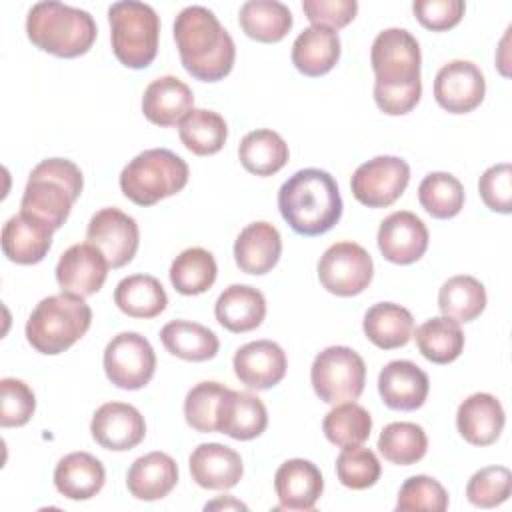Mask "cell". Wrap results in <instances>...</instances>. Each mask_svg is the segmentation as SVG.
Instances as JSON below:
<instances>
[{
    "mask_svg": "<svg viewBox=\"0 0 512 512\" xmlns=\"http://www.w3.org/2000/svg\"><path fill=\"white\" fill-rule=\"evenodd\" d=\"M420 46L404 28L382 30L370 50L376 106L390 116L408 114L422 96Z\"/></svg>",
    "mask_w": 512,
    "mask_h": 512,
    "instance_id": "cell-1",
    "label": "cell"
},
{
    "mask_svg": "<svg viewBox=\"0 0 512 512\" xmlns=\"http://www.w3.org/2000/svg\"><path fill=\"white\" fill-rule=\"evenodd\" d=\"M174 40L184 70L202 82L230 74L236 46L216 14L204 6H186L174 20Z\"/></svg>",
    "mask_w": 512,
    "mask_h": 512,
    "instance_id": "cell-2",
    "label": "cell"
},
{
    "mask_svg": "<svg viewBox=\"0 0 512 512\" xmlns=\"http://www.w3.org/2000/svg\"><path fill=\"white\" fill-rule=\"evenodd\" d=\"M278 208L296 234L320 236L338 224L344 204L332 174L304 168L280 186Z\"/></svg>",
    "mask_w": 512,
    "mask_h": 512,
    "instance_id": "cell-3",
    "label": "cell"
},
{
    "mask_svg": "<svg viewBox=\"0 0 512 512\" xmlns=\"http://www.w3.org/2000/svg\"><path fill=\"white\" fill-rule=\"evenodd\" d=\"M84 178L80 168L66 158H46L36 164L28 176L20 212L58 230L70 216L74 202L80 198Z\"/></svg>",
    "mask_w": 512,
    "mask_h": 512,
    "instance_id": "cell-4",
    "label": "cell"
},
{
    "mask_svg": "<svg viewBox=\"0 0 512 512\" xmlns=\"http://www.w3.org/2000/svg\"><path fill=\"white\" fill-rule=\"evenodd\" d=\"M28 40L58 58H76L86 54L98 34L90 12L48 0L36 2L26 16Z\"/></svg>",
    "mask_w": 512,
    "mask_h": 512,
    "instance_id": "cell-5",
    "label": "cell"
},
{
    "mask_svg": "<svg viewBox=\"0 0 512 512\" xmlns=\"http://www.w3.org/2000/svg\"><path fill=\"white\" fill-rule=\"evenodd\" d=\"M92 324V308L82 296L60 292L42 298L26 322V340L40 354H60L74 346Z\"/></svg>",
    "mask_w": 512,
    "mask_h": 512,
    "instance_id": "cell-6",
    "label": "cell"
},
{
    "mask_svg": "<svg viewBox=\"0 0 512 512\" xmlns=\"http://www.w3.org/2000/svg\"><path fill=\"white\" fill-rule=\"evenodd\" d=\"M188 164L168 148H150L134 156L120 172L122 194L138 206H154L188 184Z\"/></svg>",
    "mask_w": 512,
    "mask_h": 512,
    "instance_id": "cell-7",
    "label": "cell"
},
{
    "mask_svg": "<svg viewBox=\"0 0 512 512\" xmlns=\"http://www.w3.org/2000/svg\"><path fill=\"white\" fill-rule=\"evenodd\" d=\"M112 52L126 68H146L158 54L160 18L150 4L138 0L114 2L108 8Z\"/></svg>",
    "mask_w": 512,
    "mask_h": 512,
    "instance_id": "cell-8",
    "label": "cell"
},
{
    "mask_svg": "<svg viewBox=\"0 0 512 512\" xmlns=\"http://www.w3.org/2000/svg\"><path fill=\"white\" fill-rule=\"evenodd\" d=\"M310 382L316 396L326 404L358 400L366 384V364L348 346H328L312 362Z\"/></svg>",
    "mask_w": 512,
    "mask_h": 512,
    "instance_id": "cell-9",
    "label": "cell"
},
{
    "mask_svg": "<svg viewBox=\"0 0 512 512\" xmlns=\"http://www.w3.org/2000/svg\"><path fill=\"white\" fill-rule=\"evenodd\" d=\"M374 276L372 256L356 242H336L318 260L320 284L336 296H356Z\"/></svg>",
    "mask_w": 512,
    "mask_h": 512,
    "instance_id": "cell-10",
    "label": "cell"
},
{
    "mask_svg": "<svg viewBox=\"0 0 512 512\" xmlns=\"http://www.w3.org/2000/svg\"><path fill=\"white\" fill-rule=\"evenodd\" d=\"M156 370L152 344L138 332H120L104 348V372L122 390L144 388Z\"/></svg>",
    "mask_w": 512,
    "mask_h": 512,
    "instance_id": "cell-11",
    "label": "cell"
},
{
    "mask_svg": "<svg viewBox=\"0 0 512 512\" xmlns=\"http://www.w3.org/2000/svg\"><path fill=\"white\" fill-rule=\"evenodd\" d=\"M410 182V166L398 156H376L360 164L350 180L352 196L368 208L394 204Z\"/></svg>",
    "mask_w": 512,
    "mask_h": 512,
    "instance_id": "cell-12",
    "label": "cell"
},
{
    "mask_svg": "<svg viewBox=\"0 0 512 512\" xmlns=\"http://www.w3.org/2000/svg\"><path fill=\"white\" fill-rule=\"evenodd\" d=\"M86 240L106 256L112 268H122L136 256L140 230L132 216L112 206L98 210L90 218Z\"/></svg>",
    "mask_w": 512,
    "mask_h": 512,
    "instance_id": "cell-13",
    "label": "cell"
},
{
    "mask_svg": "<svg viewBox=\"0 0 512 512\" xmlns=\"http://www.w3.org/2000/svg\"><path fill=\"white\" fill-rule=\"evenodd\" d=\"M486 94V80L470 60L444 64L434 78V98L450 114H466L478 108Z\"/></svg>",
    "mask_w": 512,
    "mask_h": 512,
    "instance_id": "cell-14",
    "label": "cell"
},
{
    "mask_svg": "<svg viewBox=\"0 0 512 512\" xmlns=\"http://www.w3.org/2000/svg\"><path fill=\"white\" fill-rule=\"evenodd\" d=\"M108 268L106 256L90 242H82L62 252L56 264V280L62 292L86 298L104 286Z\"/></svg>",
    "mask_w": 512,
    "mask_h": 512,
    "instance_id": "cell-15",
    "label": "cell"
},
{
    "mask_svg": "<svg viewBox=\"0 0 512 512\" xmlns=\"http://www.w3.org/2000/svg\"><path fill=\"white\" fill-rule=\"evenodd\" d=\"M90 432L96 444L112 452L136 448L146 436V422L138 408L126 402L102 404L90 422Z\"/></svg>",
    "mask_w": 512,
    "mask_h": 512,
    "instance_id": "cell-16",
    "label": "cell"
},
{
    "mask_svg": "<svg viewBox=\"0 0 512 512\" xmlns=\"http://www.w3.org/2000/svg\"><path fill=\"white\" fill-rule=\"evenodd\" d=\"M376 240L388 262L412 264L424 256L430 236L426 224L414 212L398 210L380 222Z\"/></svg>",
    "mask_w": 512,
    "mask_h": 512,
    "instance_id": "cell-17",
    "label": "cell"
},
{
    "mask_svg": "<svg viewBox=\"0 0 512 512\" xmlns=\"http://www.w3.org/2000/svg\"><path fill=\"white\" fill-rule=\"evenodd\" d=\"M236 378L250 390H268L286 376L288 360L280 344L254 340L240 346L232 360Z\"/></svg>",
    "mask_w": 512,
    "mask_h": 512,
    "instance_id": "cell-18",
    "label": "cell"
},
{
    "mask_svg": "<svg viewBox=\"0 0 512 512\" xmlns=\"http://www.w3.org/2000/svg\"><path fill=\"white\" fill-rule=\"evenodd\" d=\"M430 390L428 374L410 360H392L378 374V392L392 410L410 412L420 408Z\"/></svg>",
    "mask_w": 512,
    "mask_h": 512,
    "instance_id": "cell-19",
    "label": "cell"
},
{
    "mask_svg": "<svg viewBox=\"0 0 512 512\" xmlns=\"http://www.w3.org/2000/svg\"><path fill=\"white\" fill-rule=\"evenodd\" d=\"M188 466L192 480L206 490H230L244 474L240 454L218 442L196 446L188 458Z\"/></svg>",
    "mask_w": 512,
    "mask_h": 512,
    "instance_id": "cell-20",
    "label": "cell"
},
{
    "mask_svg": "<svg viewBox=\"0 0 512 512\" xmlns=\"http://www.w3.org/2000/svg\"><path fill=\"white\" fill-rule=\"evenodd\" d=\"M274 490L284 510H312L322 496L324 478L320 468L304 458H292L278 466Z\"/></svg>",
    "mask_w": 512,
    "mask_h": 512,
    "instance_id": "cell-21",
    "label": "cell"
},
{
    "mask_svg": "<svg viewBox=\"0 0 512 512\" xmlns=\"http://www.w3.org/2000/svg\"><path fill=\"white\" fill-rule=\"evenodd\" d=\"M506 414L500 400L488 392H476L462 400L456 412V428L472 446L494 444L504 430Z\"/></svg>",
    "mask_w": 512,
    "mask_h": 512,
    "instance_id": "cell-22",
    "label": "cell"
},
{
    "mask_svg": "<svg viewBox=\"0 0 512 512\" xmlns=\"http://www.w3.org/2000/svg\"><path fill=\"white\" fill-rule=\"evenodd\" d=\"M268 426V412L264 402L250 392L226 390L218 406L216 432L234 440L258 438Z\"/></svg>",
    "mask_w": 512,
    "mask_h": 512,
    "instance_id": "cell-23",
    "label": "cell"
},
{
    "mask_svg": "<svg viewBox=\"0 0 512 512\" xmlns=\"http://www.w3.org/2000/svg\"><path fill=\"white\" fill-rule=\"evenodd\" d=\"M52 228L26 212H18L2 226V252L10 262L36 264L52 246Z\"/></svg>",
    "mask_w": 512,
    "mask_h": 512,
    "instance_id": "cell-24",
    "label": "cell"
},
{
    "mask_svg": "<svg viewBox=\"0 0 512 512\" xmlns=\"http://www.w3.org/2000/svg\"><path fill=\"white\" fill-rule=\"evenodd\" d=\"M194 108V94L186 82L176 76L152 80L142 96V112L156 126H176Z\"/></svg>",
    "mask_w": 512,
    "mask_h": 512,
    "instance_id": "cell-25",
    "label": "cell"
},
{
    "mask_svg": "<svg viewBox=\"0 0 512 512\" xmlns=\"http://www.w3.org/2000/svg\"><path fill=\"white\" fill-rule=\"evenodd\" d=\"M282 254L280 232L270 222H252L240 230L234 242L236 266L246 274L270 272Z\"/></svg>",
    "mask_w": 512,
    "mask_h": 512,
    "instance_id": "cell-26",
    "label": "cell"
},
{
    "mask_svg": "<svg viewBox=\"0 0 512 512\" xmlns=\"http://www.w3.org/2000/svg\"><path fill=\"white\" fill-rule=\"evenodd\" d=\"M178 484V464L166 452H148L132 462L126 474L128 492L138 500H160Z\"/></svg>",
    "mask_w": 512,
    "mask_h": 512,
    "instance_id": "cell-27",
    "label": "cell"
},
{
    "mask_svg": "<svg viewBox=\"0 0 512 512\" xmlns=\"http://www.w3.org/2000/svg\"><path fill=\"white\" fill-rule=\"evenodd\" d=\"M106 482L104 464L88 452H70L54 468V486L68 500H90Z\"/></svg>",
    "mask_w": 512,
    "mask_h": 512,
    "instance_id": "cell-28",
    "label": "cell"
},
{
    "mask_svg": "<svg viewBox=\"0 0 512 512\" xmlns=\"http://www.w3.org/2000/svg\"><path fill=\"white\" fill-rule=\"evenodd\" d=\"M214 314L220 326L234 334L258 328L266 316L264 294L248 284L228 286L214 304Z\"/></svg>",
    "mask_w": 512,
    "mask_h": 512,
    "instance_id": "cell-29",
    "label": "cell"
},
{
    "mask_svg": "<svg viewBox=\"0 0 512 512\" xmlns=\"http://www.w3.org/2000/svg\"><path fill=\"white\" fill-rule=\"evenodd\" d=\"M340 58L338 32L328 26H308L292 44V64L304 76L328 74Z\"/></svg>",
    "mask_w": 512,
    "mask_h": 512,
    "instance_id": "cell-30",
    "label": "cell"
},
{
    "mask_svg": "<svg viewBox=\"0 0 512 512\" xmlns=\"http://www.w3.org/2000/svg\"><path fill=\"white\" fill-rule=\"evenodd\" d=\"M362 328L374 346L382 350H394L410 342L414 332V318L400 304L378 302L366 310Z\"/></svg>",
    "mask_w": 512,
    "mask_h": 512,
    "instance_id": "cell-31",
    "label": "cell"
},
{
    "mask_svg": "<svg viewBox=\"0 0 512 512\" xmlns=\"http://www.w3.org/2000/svg\"><path fill=\"white\" fill-rule=\"evenodd\" d=\"M114 304L130 318H154L168 306V296L158 278L150 274H132L118 282Z\"/></svg>",
    "mask_w": 512,
    "mask_h": 512,
    "instance_id": "cell-32",
    "label": "cell"
},
{
    "mask_svg": "<svg viewBox=\"0 0 512 512\" xmlns=\"http://www.w3.org/2000/svg\"><path fill=\"white\" fill-rule=\"evenodd\" d=\"M240 28L256 42H280L292 28V12L278 0H248L240 6Z\"/></svg>",
    "mask_w": 512,
    "mask_h": 512,
    "instance_id": "cell-33",
    "label": "cell"
},
{
    "mask_svg": "<svg viewBox=\"0 0 512 512\" xmlns=\"http://www.w3.org/2000/svg\"><path fill=\"white\" fill-rule=\"evenodd\" d=\"M160 340L172 356L188 362L210 360L220 348L218 336L210 328L190 320H172L164 324L160 330Z\"/></svg>",
    "mask_w": 512,
    "mask_h": 512,
    "instance_id": "cell-34",
    "label": "cell"
},
{
    "mask_svg": "<svg viewBox=\"0 0 512 512\" xmlns=\"http://www.w3.org/2000/svg\"><path fill=\"white\" fill-rule=\"evenodd\" d=\"M240 164L256 176H272L282 170L290 158L284 138L268 128L248 132L238 146Z\"/></svg>",
    "mask_w": 512,
    "mask_h": 512,
    "instance_id": "cell-35",
    "label": "cell"
},
{
    "mask_svg": "<svg viewBox=\"0 0 512 512\" xmlns=\"http://www.w3.org/2000/svg\"><path fill=\"white\" fill-rule=\"evenodd\" d=\"M438 308L442 316L458 324L472 322L486 308V288L474 276H452L440 286Z\"/></svg>",
    "mask_w": 512,
    "mask_h": 512,
    "instance_id": "cell-36",
    "label": "cell"
},
{
    "mask_svg": "<svg viewBox=\"0 0 512 512\" xmlns=\"http://www.w3.org/2000/svg\"><path fill=\"white\" fill-rule=\"evenodd\" d=\"M418 352L434 364H450L464 350V332L458 322L446 316H434L412 332Z\"/></svg>",
    "mask_w": 512,
    "mask_h": 512,
    "instance_id": "cell-37",
    "label": "cell"
},
{
    "mask_svg": "<svg viewBox=\"0 0 512 512\" xmlns=\"http://www.w3.org/2000/svg\"><path fill=\"white\" fill-rule=\"evenodd\" d=\"M182 144L196 156H210L224 148L228 138L226 120L206 108H192L178 124Z\"/></svg>",
    "mask_w": 512,
    "mask_h": 512,
    "instance_id": "cell-38",
    "label": "cell"
},
{
    "mask_svg": "<svg viewBox=\"0 0 512 512\" xmlns=\"http://www.w3.org/2000/svg\"><path fill=\"white\" fill-rule=\"evenodd\" d=\"M218 266L206 248L194 246L182 250L170 266V282L176 292L184 296H196L212 288L216 282Z\"/></svg>",
    "mask_w": 512,
    "mask_h": 512,
    "instance_id": "cell-39",
    "label": "cell"
},
{
    "mask_svg": "<svg viewBox=\"0 0 512 512\" xmlns=\"http://www.w3.org/2000/svg\"><path fill=\"white\" fill-rule=\"evenodd\" d=\"M378 450L384 460L398 466H410L424 458L428 450V436L420 424L390 422L378 436Z\"/></svg>",
    "mask_w": 512,
    "mask_h": 512,
    "instance_id": "cell-40",
    "label": "cell"
},
{
    "mask_svg": "<svg viewBox=\"0 0 512 512\" xmlns=\"http://www.w3.org/2000/svg\"><path fill=\"white\" fill-rule=\"evenodd\" d=\"M322 430H324V436L340 448L360 446L370 438L372 416L364 406L356 404L354 400L342 402V404H336L324 416Z\"/></svg>",
    "mask_w": 512,
    "mask_h": 512,
    "instance_id": "cell-41",
    "label": "cell"
},
{
    "mask_svg": "<svg viewBox=\"0 0 512 512\" xmlns=\"http://www.w3.org/2000/svg\"><path fill=\"white\" fill-rule=\"evenodd\" d=\"M418 200L432 218L448 220L464 206V186L450 172H430L418 186Z\"/></svg>",
    "mask_w": 512,
    "mask_h": 512,
    "instance_id": "cell-42",
    "label": "cell"
},
{
    "mask_svg": "<svg viewBox=\"0 0 512 512\" xmlns=\"http://www.w3.org/2000/svg\"><path fill=\"white\" fill-rule=\"evenodd\" d=\"M226 386L220 382H198L192 386L184 400V418L196 432H216V418L220 400L226 394Z\"/></svg>",
    "mask_w": 512,
    "mask_h": 512,
    "instance_id": "cell-43",
    "label": "cell"
},
{
    "mask_svg": "<svg viewBox=\"0 0 512 512\" xmlns=\"http://www.w3.org/2000/svg\"><path fill=\"white\" fill-rule=\"evenodd\" d=\"M382 474L380 460L370 448L348 446L336 458V476L342 486L352 490H366L378 482Z\"/></svg>",
    "mask_w": 512,
    "mask_h": 512,
    "instance_id": "cell-44",
    "label": "cell"
},
{
    "mask_svg": "<svg viewBox=\"0 0 512 512\" xmlns=\"http://www.w3.org/2000/svg\"><path fill=\"white\" fill-rule=\"evenodd\" d=\"M448 508V492L444 486L426 474H416L404 480L398 492L396 510H428V512H444Z\"/></svg>",
    "mask_w": 512,
    "mask_h": 512,
    "instance_id": "cell-45",
    "label": "cell"
},
{
    "mask_svg": "<svg viewBox=\"0 0 512 512\" xmlns=\"http://www.w3.org/2000/svg\"><path fill=\"white\" fill-rule=\"evenodd\" d=\"M512 474L506 466H486L472 474L466 486V498L478 508H496L510 496Z\"/></svg>",
    "mask_w": 512,
    "mask_h": 512,
    "instance_id": "cell-46",
    "label": "cell"
},
{
    "mask_svg": "<svg viewBox=\"0 0 512 512\" xmlns=\"http://www.w3.org/2000/svg\"><path fill=\"white\" fill-rule=\"evenodd\" d=\"M36 410L32 388L18 378L0 380V424L4 428L24 426Z\"/></svg>",
    "mask_w": 512,
    "mask_h": 512,
    "instance_id": "cell-47",
    "label": "cell"
},
{
    "mask_svg": "<svg viewBox=\"0 0 512 512\" xmlns=\"http://www.w3.org/2000/svg\"><path fill=\"white\" fill-rule=\"evenodd\" d=\"M478 192L482 202L500 214L512 210V166L508 162L494 164L478 180Z\"/></svg>",
    "mask_w": 512,
    "mask_h": 512,
    "instance_id": "cell-48",
    "label": "cell"
},
{
    "mask_svg": "<svg viewBox=\"0 0 512 512\" xmlns=\"http://www.w3.org/2000/svg\"><path fill=\"white\" fill-rule=\"evenodd\" d=\"M466 4L462 0H416L412 12L416 20L434 32L454 28L464 16Z\"/></svg>",
    "mask_w": 512,
    "mask_h": 512,
    "instance_id": "cell-49",
    "label": "cell"
},
{
    "mask_svg": "<svg viewBox=\"0 0 512 512\" xmlns=\"http://www.w3.org/2000/svg\"><path fill=\"white\" fill-rule=\"evenodd\" d=\"M302 10L312 26H328L332 30L348 26L356 12V0H304Z\"/></svg>",
    "mask_w": 512,
    "mask_h": 512,
    "instance_id": "cell-50",
    "label": "cell"
},
{
    "mask_svg": "<svg viewBox=\"0 0 512 512\" xmlns=\"http://www.w3.org/2000/svg\"><path fill=\"white\" fill-rule=\"evenodd\" d=\"M228 508V506H232V508H242V510H246V506L242 504V502H238V500H232L230 496H226V500L224 498H220V500H214V502H210V504H206V510L208 508Z\"/></svg>",
    "mask_w": 512,
    "mask_h": 512,
    "instance_id": "cell-51",
    "label": "cell"
}]
</instances>
